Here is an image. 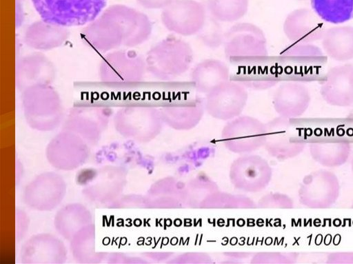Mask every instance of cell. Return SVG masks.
Segmentation results:
<instances>
[{"instance_id": "6da1fadb", "label": "cell", "mask_w": 353, "mask_h": 264, "mask_svg": "<svg viewBox=\"0 0 353 264\" xmlns=\"http://www.w3.org/2000/svg\"><path fill=\"white\" fill-rule=\"evenodd\" d=\"M151 32L152 24L145 14L125 6L114 5L90 23L83 36L93 48L107 51L121 45H140Z\"/></svg>"}, {"instance_id": "7a4b0ae2", "label": "cell", "mask_w": 353, "mask_h": 264, "mask_svg": "<svg viewBox=\"0 0 353 264\" xmlns=\"http://www.w3.org/2000/svg\"><path fill=\"white\" fill-rule=\"evenodd\" d=\"M146 70L161 81H172L186 72L193 61V51L188 43L168 36L148 52Z\"/></svg>"}, {"instance_id": "3957f363", "label": "cell", "mask_w": 353, "mask_h": 264, "mask_svg": "<svg viewBox=\"0 0 353 264\" xmlns=\"http://www.w3.org/2000/svg\"><path fill=\"white\" fill-rule=\"evenodd\" d=\"M107 0H32L41 20L62 27L92 22Z\"/></svg>"}, {"instance_id": "277c9868", "label": "cell", "mask_w": 353, "mask_h": 264, "mask_svg": "<svg viewBox=\"0 0 353 264\" xmlns=\"http://www.w3.org/2000/svg\"><path fill=\"white\" fill-rule=\"evenodd\" d=\"M224 52L230 59H250L268 56L267 40L263 30L250 23L232 26L223 37Z\"/></svg>"}, {"instance_id": "5b68a950", "label": "cell", "mask_w": 353, "mask_h": 264, "mask_svg": "<svg viewBox=\"0 0 353 264\" xmlns=\"http://www.w3.org/2000/svg\"><path fill=\"white\" fill-rule=\"evenodd\" d=\"M161 21L171 32L192 36L200 32L205 25L204 6L194 0H174L162 10Z\"/></svg>"}, {"instance_id": "8992f818", "label": "cell", "mask_w": 353, "mask_h": 264, "mask_svg": "<svg viewBox=\"0 0 353 264\" xmlns=\"http://www.w3.org/2000/svg\"><path fill=\"white\" fill-rule=\"evenodd\" d=\"M145 71V61L135 52L117 51L103 58L99 74L105 83H134L143 79Z\"/></svg>"}, {"instance_id": "52a82bcc", "label": "cell", "mask_w": 353, "mask_h": 264, "mask_svg": "<svg viewBox=\"0 0 353 264\" xmlns=\"http://www.w3.org/2000/svg\"><path fill=\"white\" fill-rule=\"evenodd\" d=\"M340 186L336 176L327 170H320L307 174L299 190L300 201L310 208L323 209L332 206L337 200Z\"/></svg>"}, {"instance_id": "ba28073f", "label": "cell", "mask_w": 353, "mask_h": 264, "mask_svg": "<svg viewBox=\"0 0 353 264\" xmlns=\"http://www.w3.org/2000/svg\"><path fill=\"white\" fill-rule=\"evenodd\" d=\"M248 99L245 87L228 81L206 94L205 106L213 116L226 119L238 115Z\"/></svg>"}, {"instance_id": "9c48e42d", "label": "cell", "mask_w": 353, "mask_h": 264, "mask_svg": "<svg viewBox=\"0 0 353 264\" xmlns=\"http://www.w3.org/2000/svg\"><path fill=\"white\" fill-rule=\"evenodd\" d=\"M321 94L330 105L347 107L353 105L352 64L330 69L321 85Z\"/></svg>"}, {"instance_id": "30bf717a", "label": "cell", "mask_w": 353, "mask_h": 264, "mask_svg": "<svg viewBox=\"0 0 353 264\" xmlns=\"http://www.w3.org/2000/svg\"><path fill=\"white\" fill-rule=\"evenodd\" d=\"M310 94L307 88L297 81H286L276 90L273 104L276 112L285 118L302 115L307 109Z\"/></svg>"}, {"instance_id": "8fae6325", "label": "cell", "mask_w": 353, "mask_h": 264, "mask_svg": "<svg viewBox=\"0 0 353 264\" xmlns=\"http://www.w3.org/2000/svg\"><path fill=\"white\" fill-rule=\"evenodd\" d=\"M54 77L52 63L40 54H34L23 58L17 70V85L23 90L39 84H50Z\"/></svg>"}, {"instance_id": "7c38bea8", "label": "cell", "mask_w": 353, "mask_h": 264, "mask_svg": "<svg viewBox=\"0 0 353 264\" xmlns=\"http://www.w3.org/2000/svg\"><path fill=\"white\" fill-rule=\"evenodd\" d=\"M230 81V70L221 61L208 59L199 62L192 70L191 81L196 90L207 94Z\"/></svg>"}, {"instance_id": "4fadbf2b", "label": "cell", "mask_w": 353, "mask_h": 264, "mask_svg": "<svg viewBox=\"0 0 353 264\" xmlns=\"http://www.w3.org/2000/svg\"><path fill=\"white\" fill-rule=\"evenodd\" d=\"M68 33L65 27L41 20L27 28L25 41L33 48L46 50L60 46L68 39Z\"/></svg>"}, {"instance_id": "5bb4252c", "label": "cell", "mask_w": 353, "mask_h": 264, "mask_svg": "<svg viewBox=\"0 0 353 264\" xmlns=\"http://www.w3.org/2000/svg\"><path fill=\"white\" fill-rule=\"evenodd\" d=\"M283 32L290 41L307 43L322 39L325 29L316 19H307L299 12H294L285 20Z\"/></svg>"}, {"instance_id": "9a60e30c", "label": "cell", "mask_w": 353, "mask_h": 264, "mask_svg": "<svg viewBox=\"0 0 353 264\" xmlns=\"http://www.w3.org/2000/svg\"><path fill=\"white\" fill-rule=\"evenodd\" d=\"M324 51L338 61L353 59V27L338 26L325 30L322 37Z\"/></svg>"}, {"instance_id": "2e32d148", "label": "cell", "mask_w": 353, "mask_h": 264, "mask_svg": "<svg viewBox=\"0 0 353 264\" xmlns=\"http://www.w3.org/2000/svg\"><path fill=\"white\" fill-rule=\"evenodd\" d=\"M350 151V143L341 140L316 141L310 145L312 158L325 167H338L344 164Z\"/></svg>"}, {"instance_id": "e0dca14e", "label": "cell", "mask_w": 353, "mask_h": 264, "mask_svg": "<svg viewBox=\"0 0 353 264\" xmlns=\"http://www.w3.org/2000/svg\"><path fill=\"white\" fill-rule=\"evenodd\" d=\"M203 111V102L199 99L172 103L165 106L163 114L166 121L173 127L190 128L199 121Z\"/></svg>"}, {"instance_id": "ac0fdd59", "label": "cell", "mask_w": 353, "mask_h": 264, "mask_svg": "<svg viewBox=\"0 0 353 264\" xmlns=\"http://www.w3.org/2000/svg\"><path fill=\"white\" fill-rule=\"evenodd\" d=\"M311 6L323 21L339 24L353 19V0H311Z\"/></svg>"}, {"instance_id": "d6986e66", "label": "cell", "mask_w": 353, "mask_h": 264, "mask_svg": "<svg viewBox=\"0 0 353 264\" xmlns=\"http://www.w3.org/2000/svg\"><path fill=\"white\" fill-rule=\"evenodd\" d=\"M248 0H208V9L211 16L221 22H234L247 12Z\"/></svg>"}, {"instance_id": "ffe728a7", "label": "cell", "mask_w": 353, "mask_h": 264, "mask_svg": "<svg viewBox=\"0 0 353 264\" xmlns=\"http://www.w3.org/2000/svg\"><path fill=\"white\" fill-rule=\"evenodd\" d=\"M174 0H137L138 3L145 8L163 9Z\"/></svg>"}, {"instance_id": "44dd1931", "label": "cell", "mask_w": 353, "mask_h": 264, "mask_svg": "<svg viewBox=\"0 0 353 264\" xmlns=\"http://www.w3.org/2000/svg\"><path fill=\"white\" fill-rule=\"evenodd\" d=\"M348 117L351 118V119H353V106H352V109L350 110V113L348 114Z\"/></svg>"}, {"instance_id": "7402d4cb", "label": "cell", "mask_w": 353, "mask_h": 264, "mask_svg": "<svg viewBox=\"0 0 353 264\" xmlns=\"http://www.w3.org/2000/svg\"><path fill=\"white\" fill-rule=\"evenodd\" d=\"M352 172H353V156H352Z\"/></svg>"}, {"instance_id": "603a6c76", "label": "cell", "mask_w": 353, "mask_h": 264, "mask_svg": "<svg viewBox=\"0 0 353 264\" xmlns=\"http://www.w3.org/2000/svg\"><path fill=\"white\" fill-rule=\"evenodd\" d=\"M352 207H353V203H352Z\"/></svg>"}, {"instance_id": "cb8c5ba5", "label": "cell", "mask_w": 353, "mask_h": 264, "mask_svg": "<svg viewBox=\"0 0 353 264\" xmlns=\"http://www.w3.org/2000/svg\"><path fill=\"white\" fill-rule=\"evenodd\" d=\"M352 67H353V64H352Z\"/></svg>"}]
</instances>
